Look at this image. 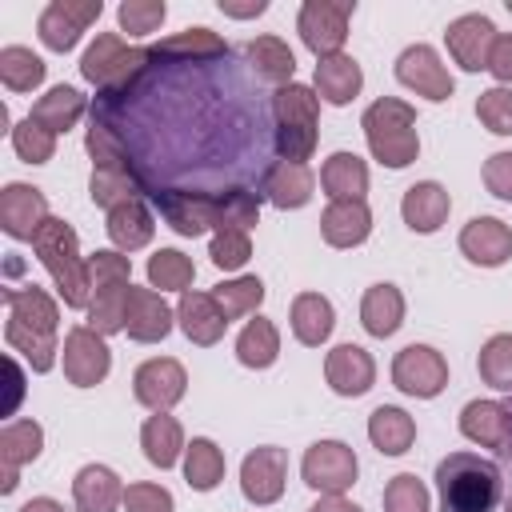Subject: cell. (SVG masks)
<instances>
[{"mask_svg": "<svg viewBox=\"0 0 512 512\" xmlns=\"http://www.w3.org/2000/svg\"><path fill=\"white\" fill-rule=\"evenodd\" d=\"M440 512H492L500 500V468L476 452H452L436 468Z\"/></svg>", "mask_w": 512, "mask_h": 512, "instance_id": "cell-2", "label": "cell"}, {"mask_svg": "<svg viewBox=\"0 0 512 512\" xmlns=\"http://www.w3.org/2000/svg\"><path fill=\"white\" fill-rule=\"evenodd\" d=\"M240 48L168 56L100 100L152 200H224L260 188L276 164V96Z\"/></svg>", "mask_w": 512, "mask_h": 512, "instance_id": "cell-1", "label": "cell"}]
</instances>
